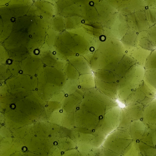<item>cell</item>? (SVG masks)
<instances>
[{"mask_svg":"<svg viewBox=\"0 0 156 156\" xmlns=\"http://www.w3.org/2000/svg\"><path fill=\"white\" fill-rule=\"evenodd\" d=\"M130 21L132 27L136 32L147 30L154 25L147 7L144 10L132 13Z\"/></svg>","mask_w":156,"mask_h":156,"instance_id":"obj_1","label":"cell"},{"mask_svg":"<svg viewBox=\"0 0 156 156\" xmlns=\"http://www.w3.org/2000/svg\"><path fill=\"white\" fill-rule=\"evenodd\" d=\"M145 67L147 69H156V50L149 55L146 61Z\"/></svg>","mask_w":156,"mask_h":156,"instance_id":"obj_2","label":"cell"},{"mask_svg":"<svg viewBox=\"0 0 156 156\" xmlns=\"http://www.w3.org/2000/svg\"><path fill=\"white\" fill-rule=\"evenodd\" d=\"M148 37L156 39V23L151 27L147 30V34Z\"/></svg>","mask_w":156,"mask_h":156,"instance_id":"obj_3","label":"cell"},{"mask_svg":"<svg viewBox=\"0 0 156 156\" xmlns=\"http://www.w3.org/2000/svg\"><path fill=\"white\" fill-rule=\"evenodd\" d=\"M146 7L154 8L156 5V0H144Z\"/></svg>","mask_w":156,"mask_h":156,"instance_id":"obj_4","label":"cell"},{"mask_svg":"<svg viewBox=\"0 0 156 156\" xmlns=\"http://www.w3.org/2000/svg\"><path fill=\"white\" fill-rule=\"evenodd\" d=\"M154 8H155L156 9V5L154 6Z\"/></svg>","mask_w":156,"mask_h":156,"instance_id":"obj_5","label":"cell"}]
</instances>
